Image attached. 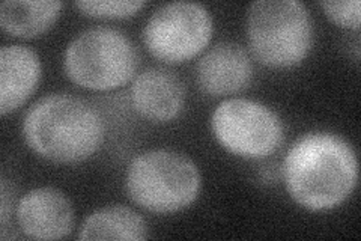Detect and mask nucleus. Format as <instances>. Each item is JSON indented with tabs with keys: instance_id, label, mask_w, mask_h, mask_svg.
Instances as JSON below:
<instances>
[{
	"instance_id": "9",
	"label": "nucleus",
	"mask_w": 361,
	"mask_h": 241,
	"mask_svg": "<svg viewBox=\"0 0 361 241\" xmlns=\"http://www.w3.org/2000/svg\"><path fill=\"white\" fill-rule=\"evenodd\" d=\"M253 64L243 45L219 42L208 49L196 66V80L202 93L211 97L238 94L250 86Z\"/></svg>"
},
{
	"instance_id": "7",
	"label": "nucleus",
	"mask_w": 361,
	"mask_h": 241,
	"mask_svg": "<svg viewBox=\"0 0 361 241\" xmlns=\"http://www.w3.org/2000/svg\"><path fill=\"white\" fill-rule=\"evenodd\" d=\"M214 33L209 11L195 2L158 6L143 29L148 52L164 64H183L208 47Z\"/></svg>"
},
{
	"instance_id": "10",
	"label": "nucleus",
	"mask_w": 361,
	"mask_h": 241,
	"mask_svg": "<svg viewBox=\"0 0 361 241\" xmlns=\"http://www.w3.org/2000/svg\"><path fill=\"white\" fill-rule=\"evenodd\" d=\"M130 95L134 110L143 119L166 124L179 117L187 94L184 82L176 73L151 66L134 77Z\"/></svg>"
},
{
	"instance_id": "4",
	"label": "nucleus",
	"mask_w": 361,
	"mask_h": 241,
	"mask_svg": "<svg viewBox=\"0 0 361 241\" xmlns=\"http://www.w3.org/2000/svg\"><path fill=\"white\" fill-rule=\"evenodd\" d=\"M248 47L269 68H292L309 56L313 20L298 0H257L247 9Z\"/></svg>"
},
{
	"instance_id": "8",
	"label": "nucleus",
	"mask_w": 361,
	"mask_h": 241,
	"mask_svg": "<svg viewBox=\"0 0 361 241\" xmlns=\"http://www.w3.org/2000/svg\"><path fill=\"white\" fill-rule=\"evenodd\" d=\"M16 217L21 233L32 240H61L74 228L73 204L56 187H38L23 194Z\"/></svg>"
},
{
	"instance_id": "11",
	"label": "nucleus",
	"mask_w": 361,
	"mask_h": 241,
	"mask_svg": "<svg viewBox=\"0 0 361 241\" xmlns=\"http://www.w3.org/2000/svg\"><path fill=\"white\" fill-rule=\"evenodd\" d=\"M39 56L30 47L9 44L0 49V113L20 109L35 93L41 80Z\"/></svg>"
},
{
	"instance_id": "6",
	"label": "nucleus",
	"mask_w": 361,
	"mask_h": 241,
	"mask_svg": "<svg viewBox=\"0 0 361 241\" xmlns=\"http://www.w3.org/2000/svg\"><path fill=\"white\" fill-rule=\"evenodd\" d=\"M211 131L226 151L243 158H264L283 143L279 114L247 98L223 100L211 114Z\"/></svg>"
},
{
	"instance_id": "3",
	"label": "nucleus",
	"mask_w": 361,
	"mask_h": 241,
	"mask_svg": "<svg viewBox=\"0 0 361 241\" xmlns=\"http://www.w3.org/2000/svg\"><path fill=\"white\" fill-rule=\"evenodd\" d=\"M202 189L199 167L190 157L172 149H149L127 166L126 190L140 208L172 214L193 205Z\"/></svg>"
},
{
	"instance_id": "15",
	"label": "nucleus",
	"mask_w": 361,
	"mask_h": 241,
	"mask_svg": "<svg viewBox=\"0 0 361 241\" xmlns=\"http://www.w3.org/2000/svg\"><path fill=\"white\" fill-rule=\"evenodd\" d=\"M319 6L333 23L345 29H360L361 4L360 0H343V2H319Z\"/></svg>"
},
{
	"instance_id": "14",
	"label": "nucleus",
	"mask_w": 361,
	"mask_h": 241,
	"mask_svg": "<svg viewBox=\"0 0 361 241\" xmlns=\"http://www.w3.org/2000/svg\"><path fill=\"white\" fill-rule=\"evenodd\" d=\"M75 6L82 14L95 18H128L146 6L142 0H80Z\"/></svg>"
},
{
	"instance_id": "16",
	"label": "nucleus",
	"mask_w": 361,
	"mask_h": 241,
	"mask_svg": "<svg viewBox=\"0 0 361 241\" xmlns=\"http://www.w3.org/2000/svg\"><path fill=\"white\" fill-rule=\"evenodd\" d=\"M0 208H2V217H0V222H2V228L5 231V226H6V222H8V217H9V208L11 205H13V194H11V190H9V186H8V181L6 180H2V187H0Z\"/></svg>"
},
{
	"instance_id": "1",
	"label": "nucleus",
	"mask_w": 361,
	"mask_h": 241,
	"mask_svg": "<svg viewBox=\"0 0 361 241\" xmlns=\"http://www.w3.org/2000/svg\"><path fill=\"white\" fill-rule=\"evenodd\" d=\"M281 177L289 196L301 208L330 211L357 187V154L341 136L312 131L292 143L281 165Z\"/></svg>"
},
{
	"instance_id": "13",
	"label": "nucleus",
	"mask_w": 361,
	"mask_h": 241,
	"mask_svg": "<svg viewBox=\"0 0 361 241\" xmlns=\"http://www.w3.org/2000/svg\"><path fill=\"white\" fill-rule=\"evenodd\" d=\"M149 237L148 223L126 205H110L90 213L80 226L78 240H133Z\"/></svg>"
},
{
	"instance_id": "2",
	"label": "nucleus",
	"mask_w": 361,
	"mask_h": 241,
	"mask_svg": "<svg viewBox=\"0 0 361 241\" xmlns=\"http://www.w3.org/2000/svg\"><path fill=\"white\" fill-rule=\"evenodd\" d=\"M23 139L33 153L58 165H75L92 157L104 142L99 112L71 94L44 95L27 109Z\"/></svg>"
},
{
	"instance_id": "5",
	"label": "nucleus",
	"mask_w": 361,
	"mask_h": 241,
	"mask_svg": "<svg viewBox=\"0 0 361 241\" xmlns=\"http://www.w3.org/2000/svg\"><path fill=\"white\" fill-rule=\"evenodd\" d=\"M139 53L126 33L109 26L89 28L68 42L63 71L77 86L113 90L135 77Z\"/></svg>"
},
{
	"instance_id": "12",
	"label": "nucleus",
	"mask_w": 361,
	"mask_h": 241,
	"mask_svg": "<svg viewBox=\"0 0 361 241\" xmlns=\"http://www.w3.org/2000/svg\"><path fill=\"white\" fill-rule=\"evenodd\" d=\"M63 2L6 0L0 5V26L17 38H35L47 32L61 16Z\"/></svg>"
}]
</instances>
